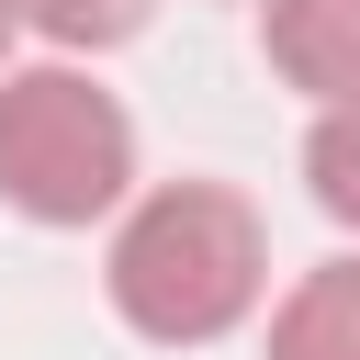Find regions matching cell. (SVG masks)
Masks as SVG:
<instances>
[{
  "label": "cell",
  "instance_id": "6da1fadb",
  "mask_svg": "<svg viewBox=\"0 0 360 360\" xmlns=\"http://www.w3.org/2000/svg\"><path fill=\"white\" fill-rule=\"evenodd\" d=\"M259 281H270V236H259V214H248L225 180H169V191H146V202L124 214V236H112V304H124V326L158 338V349L225 338V326L259 304Z\"/></svg>",
  "mask_w": 360,
  "mask_h": 360
},
{
  "label": "cell",
  "instance_id": "7a4b0ae2",
  "mask_svg": "<svg viewBox=\"0 0 360 360\" xmlns=\"http://www.w3.org/2000/svg\"><path fill=\"white\" fill-rule=\"evenodd\" d=\"M135 180V124L90 68H11L0 79V202L34 225H90Z\"/></svg>",
  "mask_w": 360,
  "mask_h": 360
},
{
  "label": "cell",
  "instance_id": "3957f363",
  "mask_svg": "<svg viewBox=\"0 0 360 360\" xmlns=\"http://www.w3.org/2000/svg\"><path fill=\"white\" fill-rule=\"evenodd\" d=\"M270 68L326 112L360 101V0H270Z\"/></svg>",
  "mask_w": 360,
  "mask_h": 360
},
{
  "label": "cell",
  "instance_id": "277c9868",
  "mask_svg": "<svg viewBox=\"0 0 360 360\" xmlns=\"http://www.w3.org/2000/svg\"><path fill=\"white\" fill-rule=\"evenodd\" d=\"M270 360H360V259H326V270H304L281 292Z\"/></svg>",
  "mask_w": 360,
  "mask_h": 360
},
{
  "label": "cell",
  "instance_id": "5b68a950",
  "mask_svg": "<svg viewBox=\"0 0 360 360\" xmlns=\"http://www.w3.org/2000/svg\"><path fill=\"white\" fill-rule=\"evenodd\" d=\"M304 180H315V202H326L338 225H360V101L315 112V135H304Z\"/></svg>",
  "mask_w": 360,
  "mask_h": 360
},
{
  "label": "cell",
  "instance_id": "8992f818",
  "mask_svg": "<svg viewBox=\"0 0 360 360\" xmlns=\"http://www.w3.org/2000/svg\"><path fill=\"white\" fill-rule=\"evenodd\" d=\"M45 45H124L135 22H146V0H11Z\"/></svg>",
  "mask_w": 360,
  "mask_h": 360
},
{
  "label": "cell",
  "instance_id": "52a82bcc",
  "mask_svg": "<svg viewBox=\"0 0 360 360\" xmlns=\"http://www.w3.org/2000/svg\"><path fill=\"white\" fill-rule=\"evenodd\" d=\"M11 22H22V11H11V0H0V56H11Z\"/></svg>",
  "mask_w": 360,
  "mask_h": 360
}]
</instances>
